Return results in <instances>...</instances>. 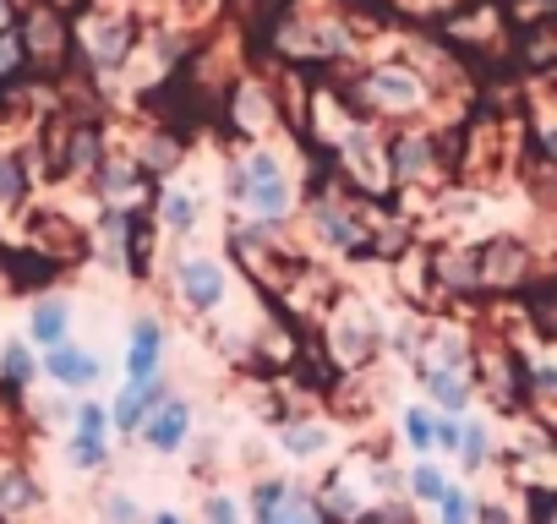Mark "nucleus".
<instances>
[{"instance_id": "obj_1", "label": "nucleus", "mask_w": 557, "mask_h": 524, "mask_svg": "<svg viewBox=\"0 0 557 524\" xmlns=\"http://www.w3.org/2000/svg\"><path fill=\"white\" fill-rule=\"evenodd\" d=\"M251 524H329L318 508V491L296 481H262L251 491Z\"/></svg>"}, {"instance_id": "obj_2", "label": "nucleus", "mask_w": 557, "mask_h": 524, "mask_svg": "<svg viewBox=\"0 0 557 524\" xmlns=\"http://www.w3.org/2000/svg\"><path fill=\"white\" fill-rule=\"evenodd\" d=\"M186 437H191V404L164 394V399L153 404V415L143 421V442H148L153 453H181Z\"/></svg>"}, {"instance_id": "obj_3", "label": "nucleus", "mask_w": 557, "mask_h": 524, "mask_svg": "<svg viewBox=\"0 0 557 524\" xmlns=\"http://www.w3.org/2000/svg\"><path fill=\"white\" fill-rule=\"evenodd\" d=\"M104 432H110V410H99V404H77V432H72V442H66V453H72L77 470H104V464H110V442H104Z\"/></svg>"}, {"instance_id": "obj_4", "label": "nucleus", "mask_w": 557, "mask_h": 524, "mask_svg": "<svg viewBox=\"0 0 557 524\" xmlns=\"http://www.w3.org/2000/svg\"><path fill=\"white\" fill-rule=\"evenodd\" d=\"M159 399H164V383H159V377H148V383H132V377H126L121 399L110 404V426H115V432H126V437H132V432H143V421L153 415V404H159Z\"/></svg>"}, {"instance_id": "obj_5", "label": "nucleus", "mask_w": 557, "mask_h": 524, "mask_svg": "<svg viewBox=\"0 0 557 524\" xmlns=\"http://www.w3.org/2000/svg\"><path fill=\"white\" fill-rule=\"evenodd\" d=\"M159 355H164V334H159L153 317H143V323L132 328V345H126V377H132V383L159 377Z\"/></svg>"}, {"instance_id": "obj_6", "label": "nucleus", "mask_w": 557, "mask_h": 524, "mask_svg": "<svg viewBox=\"0 0 557 524\" xmlns=\"http://www.w3.org/2000/svg\"><path fill=\"white\" fill-rule=\"evenodd\" d=\"M45 372L61 383V388H94L99 383V361L88 350H72V345H55L45 355Z\"/></svg>"}, {"instance_id": "obj_7", "label": "nucleus", "mask_w": 557, "mask_h": 524, "mask_svg": "<svg viewBox=\"0 0 557 524\" xmlns=\"http://www.w3.org/2000/svg\"><path fill=\"white\" fill-rule=\"evenodd\" d=\"M39 508V481L23 464H0V519H23Z\"/></svg>"}, {"instance_id": "obj_8", "label": "nucleus", "mask_w": 557, "mask_h": 524, "mask_svg": "<svg viewBox=\"0 0 557 524\" xmlns=\"http://www.w3.org/2000/svg\"><path fill=\"white\" fill-rule=\"evenodd\" d=\"M426 394H432V404L443 415H465L470 410V377L459 366H432L426 372Z\"/></svg>"}, {"instance_id": "obj_9", "label": "nucleus", "mask_w": 557, "mask_h": 524, "mask_svg": "<svg viewBox=\"0 0 557 524\" xmlns=\"http://www.w3.org/2000/svg\"><path fill=\"white\" fill-rule=\"evenodd\" d=\"M181 290H186V301H191L197 312H208V307H219L224 279H219L213 262H186V269H181Z\"/></svg>"}, {"instance_id": "obj_10", "label": "nucleus", "mask_w": 557, "mask_h": 524, "mask_svg": "<svg viewBox=\"0 0 557 524\" xmlns=\"http://www.w3.org/2000/svg\"><path fill=\"white\" fill-rule=\"evenodd\" d=\"M329 442H334V432L318 426V421H290L285 432H278V448H285L290 459H318V453H329Z\"/></svg>"}, {"instance_id": "obj_11", "label": "nucleus", "mask_w": 557, "mask_h": 524, "mask_svg": "<svg viewBox=\"0 0 557 524\" xmlns=\"http://www.w3.org/2000/svg\"><path fill=\"white\" fill-rule=\"evenodd\" d=\"M519 269H524V251H519L513 240H492V246H486V257H481V274H486V279H497V285H513V279H519Z\"/></svg>"}, {"instance_id": "obj_12", "label": "nucleus", "mask_w": 557, "mask_h": 524, "mask_svg": "<svg viewBox=\"0 0 557 524\" xmlns=\"http://www.w3.org/2000/svg\"><path fill=\"white\" fill-rule=\"evenodd\" d=\"M34 339L45 345V350H55V345H66V307L61 301H45V307H34Z\"/></svg>"}, {"instance_id": "obj_13", "label": "nucleus", "mask_w": 557, "mask_h": 524, "mask_svg": "<svg viewBox=\"0 0 557 524\" xmlns=\"http://www.w3.org/2000/svg\"><path fill=\"white\" fill-rule=\"evenodd\" d=\"M405 442H410L416 453H432V448H437V415H432L426 404H410V410H405Z\"/></svg>"}, {"instance_id": "obj_14", "label": "nucleus", "mask_w": 557, "mask_h": 524, "mask_svg": "<svg viewBox=\"0 0 557 524\" xmlns=\"http://www.w3.org/2000/svg\"><path fill=\"white\" fill-rule=\"evenodd\" d=\"M372 93L388 99V104H416V99H421V83H416L410 72H377V77H372Z\"/></svg>"}, {"instance_id": "obj_15", "label": "nucleus", "mask_w": 557, "mask_h": 524, "mask_svg": "<svg viewBox=\"0 0 557 524\" xmlns=\"http://www.w3.org/2000/svg\"><path fill=\"white\" fill-rule=\"evenodd\" d=\"M459 459H465V470H481V464L492 459V432H486L481 421H465V432H459Z\"/></svg>"}, {"instance_id": "obj_16", "label": "nucleus", "mask_w": 557, "mask_h": 524, "mask_svg": "<svg viewBox=\"0 0 557 524\" xmlns=\"http://www.w3.org/2000/svg\"><path fill=\"white\" fill-rule=\"evenodd\" d=\"M443 491H448V475H443L437 464H426V459H421V464L410 470V497L437 508V502H443Z\"/></svg>"}, {"instance_id": "obj_17", "label": "nucleus", "mask_w": 557, "mask_h": 524, "mask_svg": "<svg viewBox=\"0 0 557 524\" xmlns=\"http://www.w3.org/2000/svg\"><path fill=\"white\" fill-rule=\"evenodd\" d=\"M475 513H481V502L465 486H448L443 502H437V524H475Z\"/></svg>"}, {"instance_id": "obj_18", "label": "nucleus", "mask_w": 557, "mask_h": 524, "mask_svg": "<svg viewBox=\"0 0 557 524\" xmlns=\"http://www.w3.org/2000/svg\"><path fill=\"white\" fill-rule=\"evenodd\" d=\"M99 519H104V524H143V508H137L126 491H104V502H99Z\"/></svg>"}, {"instance_id": "obj_19", "label": "nucleus", "mask_w": 557, "mask_h": 524, "mask_svg": "<svg viewBox=\"0 0 557 524\" xmlns=\"http://www.w3.org/2000/svg\"><path fill=\"white\" fill-rule=\"evenodd\" d=\"M257 186H246L251 197H257V208H268V213H278L285 208V186H278V175H251Z\"/></svg>"}, {"instance_id": "obj_20", "label": "nucleus", "mask_w": 557, "mask_h": 524, "mask_svg": "<svg viewBox=\"0 0 557 524\" xmlns=\"http://www.w3.org/2000/svg\"><path fill=\"white\" fill-rule=\"evenodd\" d=\"M202 524H240V508H235V497L213 491V497L202 502Z\"/></svg>"}, {"instance_id": "obj_21", "label": "nucleus", "mask_w": 557, "mask_h": 524, "mask_svg": "<svg viewBox=\"0 0 557 524\" xmlns=\"http://www.w3.org/2000/svg\"><path fill=\"white\" fill-rule=\"evenodd\" d=\"M28 377H34V355H28L23 345H12V350H7V383H12V388H23Z\"/></svg>"}, {"instance_id": "obj_22", "label": "nucleus", "mask_w": 557, "mask_h": 524, "mask_svg": "<svg viewBox=\"0 0 557 524\" xmlns=\"http://www.w3.org/2000/svg\"><path fill=\"white\" fill-rule=\"evenodd\" d=\"M535 323H541L546 339H557V285H552L546 296H535Z\"/></svg>"}, {"instance_id": "obj_23", "label": "nucleus", "mask_w": 557, "mask_h": 524, "mask_svg": "<svg viewBox=\"0 0 557 524\" xmlns=\"http://www.w3.org/2000/svg\"><path fill=\"white\" fill-rule=\"evenodd\" d=\"M459 432H465L459 415H437V453H459Z\"/></svg>"}, {"instance_id": "obj_24", "label": "nucleus", "mask_w": 557, "mask_h": 524, "mask_svg": "<svg viewBox=\"0 0 557 524\" xmlns=\"http://www.w3.org/2000/svg\"><path fill=\"white\" fill-rule=\"evenodd\" d=\"M164 219H170L175 229H186V224H191V197H164Z\"/></svg>"}, {"instance_id": "obj_25", "label": "nucleus", "mask_w": 557, "mask_h": 524, "mask_svg": "<svg viewBox=\"0 0 557 524\" xmlns=\"http://www.w3.org/2000/svg\"><path fill=\"white\" fill-rule=\"evenodd\" d=\"M23 191V175H17V164L7 159V164H0V202H12Z\"/></svg>"}, {"instance_id": "obj_26", "label": "nucleus", "mask_w": 557, "mask_h": 524, "mask_svg": "<svg viewBox=\"0 0 557 524\" xmlns=\"http://www.w3.org/2000/svg\"><path fill=\"white\" fill-rule=\"evenodd\" d=\"M350 524H405V513H394V508H361Z\"/></svg>"}, {"instance_id": "obj_27", "label": "nucleus", "mask_w": 557, "mask_h": 524, "mask_svg": "<svg viewBox=\"0 0 557 524\" xmlns=\"http://www.w3.org/2000/svg\"><path fill=\"white\" fill-rule=\"evenodd\" d=\"M475 524H513V519H508V508H497V502H481Z\"/></svg>"}, {"instance_id": "obj_28", "label": "nucleus", "mask_w": 557, "mask_h": 524, "mask_svg": "<svg viewBox=\"0 0 557 524\" xmlns=\"http://www.w3.org/2000/svg\"><path fill=\"white\" fill-rule=\"evenodd\" d=\"M399 164H405V170H421V164H426V148H421V142H410V148L399 153Z\"/></svg>"}, {"instance_id": "obj_29", "label": "nucleus", "mask_w": 557, "mask_h": 524, "mask_svg": "<svg viewBox=\"0 0 557 524\" xmlns=\"http://www.w3.org/2000/svg\"><path fill=\"white\" fill-rule=\"evenodd\" d=\"M535 524H557V497H546V502L535 508Z\"/></svg>"}, {"instance_id": "obj_30", "label": "nucleus", "mask_w": 557, "mask_h": 524, "mask_svg": "<svg viewBox=\"0 0 557 524\" xmlns=\"http://www.w3.org/2000/svg\"><path fill=\"white\" fill-rule=\"evenodd\" d=\"M148 524H186V519H181V513H153Z\"/></svg>"}, {"instance_id": "obj_31", "label": "nucleus", "mask_w": 557, "mask_h": 524, "mask_svg": "<svg viewBox=\"0 0 557 524\" xmlns=\"http://www.w3.org/2000/svg\"><path fill=\"white\" fill-rule=\"evenodd\" d=\"M546 159H557V132H546Z\"/></svg>"}, {"instance_id": "obj_32", "label": "nucleus", "mask_w": 557, "mask_h": 524, "mask_svg": "<svg viewBox=\"0 0 557 524\" xmlns=\"http://www.w3.org/2000/svg\"><path fill=\"white\" fill-rule=\"evenodd\" d=\"M0 17H7V7H0Z\"/></svg>"}]
</instances>
